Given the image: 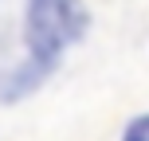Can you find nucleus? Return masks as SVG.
Wrapping results in <instances>:
<instances>
[{
    "label": "nucleus",
    "instance_id": "obj_2",
    "mask_svg": "<svg viewBox=\"0 0 149 141\" xmlns=\"http://www.w3.org/2000/svg\"><path fill=\"white\" fill-rule=\"evenodd\" d=\"M122 141H149V114H141V118L130 122L126 133H122Z\"/></svg>",
    "mask_w": 149,
    "mask_h": 141
},
{
    "label": "nucleus",
    "instance_id": "obj_1",
    "mask_svg": "<svg viewBox=\"0 0 149 141\" xmlns=\"http://www.w3.org/2000/svg\"><path fill=\"white\" fill-rule=\"evenodd\" d=\"M86 28V8L82 0H28V20H24V35H28L31 59L39 71H47L63 51L82 35Z\"/></svg>",
    "mask_w": 149,
    "mask_h": 141
}]
</instances>
